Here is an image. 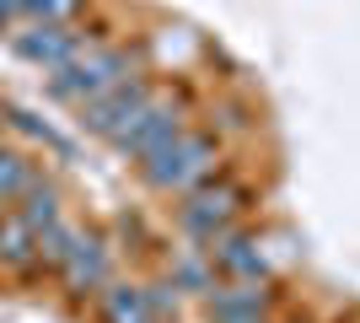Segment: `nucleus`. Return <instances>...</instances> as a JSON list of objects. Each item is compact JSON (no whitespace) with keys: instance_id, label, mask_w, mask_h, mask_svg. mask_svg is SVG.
<instances>
[{"instance_id":"obj_1","label":"nucleus","mask_w":360,"mask_h":323,"mask_svg":"<svg viewBox=\"0 0 360 323\" xmlns=\"http://www.w3.org/2000/svg\"><path fill=\"white\" fill-rule=\"evenodd\" d=\"M215 167H221V140L210 135V129H183L178 140H167L156 156H146L140 162V178H146L156 194H194L205 178H215Z\"/></svg>"},{"instance_id":"obj_2","label":"nucleus","mask_w":360,"mask_h":323,"mask_svg":"<svg viewBox=\"0 0 360 323\" xmlns=\"http://www.w3.org/2000/svg\"><path fill=\"white\" fill-rule=\"evenodd\" d=\"M129 76H135V54H129V49H119V44H91L81 60L49 70V87H44V92L54 97V103L81 108V103L103 97L108 87H119V81H129Z\"/></svg>"},{"instance_id":"obj_3","label":"nucleus","mask_w":360,"mask_h":323,"mask_svg":"<svg viewBox=\"0 0 360 323\" xmlns=\"http://www.w3.org/2000/svg\"><path fill=\"white\" fill-rule=\"evenodd\" d=\"M242 210H248V189H242V184H231V178H205L194 194H183L178 227L205 248L210 237H221L226 227H237Z\"/></svg>"},{"instance_id":"obj_4","label":"nucleus","mask_w":360,"mask_h":323,"mask_svg":"<svg viewBox=\"0 0 360 323\" xmlns=\"http://www.w3.org/2000/svg\"><path fill=\"white\" fill-rule=\"evenodd\" d=\"M91 44H103V27H54V22L11 27V54L27 65H44V70H60V65L81 60Z\"/></svg>"},{"instance_id":"obj_5","label":"nucleus","mask_w":360,"mask_h":323,"mask_svg":"<svg viewBox=\"0 0 360 323\" xmlns=\"http://www.w3.org/2000/svg\"><path fill=\"white\" fill-rule=\"evenodd\" d=\"M150 103H156L150 81H146V76H129V81H119V87H108L103 97L81 103L75 113H81V129H86V135L113 140V135H124V129H129V124H135Z\"/></svg>"},{"instance_id":"obj_6","label":"nucleus","mask_w":360,"mask_h":323,"mask_svg":"<svg viewBox=\"0 0 360 323\" xmlns=\"http://www.w3.org/2000/svg\"><path fill=\"white\" fill-rule=\"evenodd\" d=\"M113 243L108 237H97V232H81V243H75V253L65 259L60 270V286L65 296H75V302H86V296H103L108 286H113Z\"/></svg>"},{"instance_id":"obj_7","label":"nucleus","mask_w":360,"mask_h":323,"mask_svg":"<svg viewBox=\"0 0 360 323\" xmlns=\"http://www.w3.org/2000/svg\"><path fill=\"white\" fill-rule=\"evenodd\" d=\"M183 129H188V124H183V108H178V103H150L146 113L124 129V135H113V151L129 156V162L140 167L146 156H156L167 140H178Z\"/></svg>"},{"instance_id":"obj_8","label":"nucleus","mask_w":360,"mask_h":323,"mask_svg":"<svg viewBox=\"0 0 360 323\" xmlns=\"http://www.w3.org/2000/svg\"><path fill=\"white\" fill-rule=\"evenodd\" d=\"M205 312H210V323H269L274 291L264 280H221L205 296Z\"/></svg>"},{"instance_id":"obj_9","label":"nucleus","mask_w":360,"mask_h":323,"mask_svg":"<svg viewBox=\"0 0 360 323\" xmlns=\"http://www.w3.org/2000/svg\"><path fill=\"white\" fill-rule=\"evenodd\" d=\"M205 253H210L215 275H226V280H264V275H269V259H264L258 237H253V232H242V227H226L221 237H210Z\"/></svg>"},{"instance_id":"obj_10","label":"nucleus","mask_w":360,"mask_h":323,"mask_svg":"<svg viewBox=\"0 0 360 323\" xmlns=\"http://www.w3.org/2000/svg\"><path fill=\"white\" fill-rule=\"evenodd\" d=\"M97 318H103V323H156V312H150L146 286H135V280H113V286L97 296Z\"/></svg>"},{"instance_id":"obj_11","label":"nucleus","mask_w":360,"mask_h":323,"mask_svg":"<svg viewBox=\"0 0 360 323\" xmlns=\"http://www.w3.org/2000/svg\"><path fill=\"white\" fill-rule=\"evenodd\" d=\"M0 270L38 275V237H32V227L16 221V215H6V227H0Z\"/></svg>"},{"instance_id":"obj_12","label":"nucleus","mask_w":360,"mask_h":323,"mask_svg":"<svg viewBox=\"0 0 360 323\" xmlns=\"http://www.w3.org/2000/svg\"><path fill=\"white\" fill-rule=\"evenodd\" d=\"M167 280L178 286V291H194V296H210L215 291V264L205 248H183V253H172V270H167Z\"/></svg>"},{"instance_id":"obj_13","label":"nucleus","mask_w":360,"mask_h":323,"mask_svg":"<svg viewBox=\"0 0 360 323\" xmlns=\"http://www.w3.org/2000/svg\"><path fill=\"white\" fill-rule=\"evenodd\" d=\"M60 215H65V205H60V189L49 184L44 172H38V178H32V189L22 194V200H16V221H27L32 232H44L49 221H60Z\"/></svg>"},{"instance_id":"obj_14","label":"nucleus","mask_w":360,"mask_h":323,"mask_svg":"<svg viewBox=\"0 0 360 323\" xmlns=\"http://www.w3.org/2000/svg\"><path fill=\"white\" fill-rule=\"evenodd\" d=\"M32 237H38V270H54V275H60L65 270V259H70L75 253V243H81V227H70V221H49L44 232H32Z\"/></svg>"},{"instance_id":"obj_15","label":"nucleus","mask_w":360,"mask_h":323,"mask_svg":"<svg viewBox=\"0 0 360 323\" xmlns=\"http://www.w3.org/2000/svg\"><path fill=\"white\" fill-rule=\"evenodd\" d=\"M32 178H38V167L27 162V151L0 146V205H16V200L32 189Z\"/></svg>"},{"instance_id":"obj_16","label":"nucleus","mask_w":360,"mask_h":323,"mask_svg":"<svg viewBox=\"0 0 360 323\" xmlns=\"http://www.w3.org/2000/svg\"><path fill=\"white\" fill-rule=\"evenodd\" d=\"M81 11H86V0H22L27 22H54V27H75Z\"/></svg>"},{"instance_id":"obj_17","label":"nucleus","mask_w":360,"mask_h":323,"mask_svg":"<svg viewBox=\"0 0 360 323\" xmlns=\"http://www.w3.org/2000/svg\"><path fill=\"white\" fill-rule=\"evenodd\" d=\"M146 296H150V312H156V323L178 318V286H172V280H156V286H146Z\"/></svg>"},{"instance_id":"obj_18","label":"nucleus","mask_w":360,"mask_h":323,"mask_svg":"<svg viewBox=\"0 0 360 323\" xmlns=\"http://www.w3.org/2000/svg\"><path fill=\"white\" fill-rule=\"evenodd\" d=\"M248 124H253V119H248V108H242V103L221 108V129H248Z\"/></svg>"},{"instance_id":"obj_19","label":"nucleus","mask_w":360,"mask_h":323,"mask_svg":"<svg viewBox=\"0 0 360 323\" xmlns=\"http://www.w3.org/2000/svg\"><path fill=\"white\" fill-rule=\"evenodd\" d=\"M16 16H22V0H0V32H11Z\"/></svg>"},{"instance_id":"obj_20","label":"nucleus","mask_w":360,"mask_h":323,"mask_svg":"<svg viewBox=\"0 0 360 323\" xmlns=\"http://www.w3.org/2000/svg\"><path fill=\"white\" fill-rule=\"evenodd\" d=\"M0 227H6V205H0Z\"/></svg>"}]
</instances>
